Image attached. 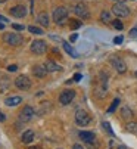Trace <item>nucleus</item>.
Returning <instances> with one entry per match:
<instances>
[{"label": "nucleus", "instance_id": "obj_8", "mask_svg": "<svg viewBox=\"0 0 137 149\" xmlns=\"http://www.w3.org/2000/svg\"><path fill=\"white\" fill-rule=\"evenodd\" d=\"M75 97V92L71 89H68V90H63L61 95H59V102H61V105H70L71 102H72V99Z\"/></svg>", "mask_w": 137, "mask_h": 149}, {"label": "nucleus", "instance_id": "obj_19", "mask_svg": "<svg viewBox=\"0 0 137 149\" xmlns=\"http://www.w3.org/2000/svg\"><path fill=\"white\" fill-rule=\"evenodd\" d=\"M100 21L103 24H112V16H111V12L109 10H103L102 13H100Z\"/></svg>", "mask_w": 137, "mask_h": 149}, {"label": "nucleus", "instance_id": "obj_24", "mask_svg": "<svg viewBox=\"0 0 137 149\" xmlns=\"http://www.w3.org/2000/svg\"><path fill=\"white\" fill-rule=\"evenodd\" d=\"M28 31H30V33H33V34H37V36L43 34V30H41V28H38V27H34V25L28 27Z\"/></svg>", "mask_w": 137, "mask_h": 149}, {"label": "nucleus", "instance_id": "obj_37", "mask_svg": "<svg viewBox=\"0 0 137 149\" xmlns=\"http://www.w3.org/2000/svg\"><path fill=\"white\" fill-rule=\"evenodd\" d=\"M0 21H3V22H5V21H8V19H6L5 16H2V15H0Z\"/></svg>", "mask_w": 137, "mask_h": 149}, {"label": "nucleus", "instance_id": "obj_15", "mask_svg": "<svg viewBox=\"0 0 137 149\" xmlns=\"http://www.w3.org/2000/svg\"><path fill=\"white\" fill-rule=\"evenodd\" d=\"M80 139L83 140V142H86V143H88V142H93V140H96V136H95V133H91V132H80Z\"/></svg>", "mask_w": 137, "mask_h": 149}, {"label": "nucleus", "instance_id": "obj_39", "mask_svg": "<svg viewBox=\"0 0 137 149\" xmlns=\"http://www.w3.org/2000/svg\"><path fill=\"white\" fill-rule=\"evenodd\" d=\"M30 149H41V148H40V146H31Z\"/></svg>", "mask_w": 137, "mask_h": 149}, {"label": "nucleus", "instance_id": "obj_30", "mask_svg": "<svg viewBox=\"0 0 137 149\" xmlns=\"http://www.w3.org/2000/svg\"><path fill=\"white\" fill-rule=\"evenodd\" d=\"M130 37H131V38H136V37H137V28H133V30L130 31Z\"/></svg>", "mask_w": 137, "mask_h": 149}, {"label": "nucleus", "instance_id": "obj_12", "mask_svg": "<svg viewBox=\"0 0 137 149\" xmlns=\"http://www.w3.org/2000/svg\"><path fill=\"white\" fill-rule=\"evenodd\" d=\"M37 22L41 25V27H49L50 24V21H49V15L46 13V12H41L37 15Z\"/></svg>", "mask_w": 137, "mask_h": 149}, {"label": "nucleus", "instance_id": "obj_41", "mask_svg": "<svg viewBox=\"0 0 137 149\" xmlns=\"http://www.w3.org/2000/svg\"><path fill=\"white\" fill-rule=\"evenodd\" d=\"M120 149H125V148H124V146H120Z\"/></svg>", "mask_w": 137, "mask_h": 149}, {"label": "nucleus", "instance_id": "obj_11", "mask_svg": "<svg viewBox=\"0 0 137 149\" xmlns=\"http://www.w3.org/2000/svg\"><path fill=\"white\" fill-rule=\"evenodd\" d=\"M10 15L15 16V18H24L27 15V8L25 6H22V5H18V6H13L9 9Z\"/></svg>", "mask_w": 137, "mask_h": 149}, {"label": "nucleus", "instance_id": "obj_23", "mask_svg": "<svg viewBox=\"0 0 137 149\" xmlns=\"http://www.w3.org/2000/svg\"><path fill=\"white\" fill-rule=\"evenodd\" d=\"M120 105V99H113V102H112V105L108 108V114H112L113 111L117 109V106Z\"/></svg>", "mask_w": 137, "mask_h": 149}, {"label": "nucleus", "instance_id": "obj_40", "mask_svg": "<svg viewBox=\"0 0 137 149\" xmlns=\"http://www.w3.org/2000/svg\"><path fill=\"white\" fill-rule=\"evenodd\" d=\"M5 2H8V0H0V3H5Z\"/></svg>", "mask_w": 137, "mask_h": 149}, {"label": "nucleus", "instance_id": "obj_9", "mask_svg": "<svg viewBox=\"0 0 137 149\" xmlns=\"http://www.w3.org/2000/svg\"><path fill=\"white\" fill-rule=\"evenodd\" d=\"M74 13H75L77 16L83 18V19H88V18H90V10L87 9V6H86L84 3L75 5V6H74Z\"/></svg>", "mask_w": 137, "mask_h": 149}, {"label": "nucleus", "instance_id": "obj_25", "mask_svg": "<svg viewBox=\"0 0 137 149\" xmlns=\"http://www.w3.org/2000/svg\"><path fill=\"white\" fill-rule=\"evenodd\" d=\"M112 25H113V28H117V30H122L124 28V24L121 22L120 19H113L112 21Z\"/></svg>", "mask_w": 137, "mask_h": 149}, {"label": "nucleus", "instance_id": "obj_31", "mask_svg": "<svg viewBox=\"0 0 137 149\" xmlns=\"http://www.w3.org/2000/svg\"><path fill=\"white\" fill-rule=\"evenodd\" d=\"M16 70H18L16 65H9V67H8V71H9V72H15Z\"/></svg>", "mask_w": 137, "mask_h": 149}, {"label": "nucleus", "instance_id": "obj_16", "mask_svg": "<svg viewBox=\"0 0 137 149\" xmlns=\"http://www.w3.org/2000/svg\"><path fill=\"white\" fill-rule=\"evenodd\" d=\"M21 102H22V97H21V96H10V97H8V99L5 100V103H6L8 106H18Z\"/></svg>", "mask_w": 137, "mask_h": 149}, {"label": "nucleus", "instance_id": "obj_33", "mask_svg": "<svg viewBox=\"0 0 137 149\" xmlns=\"http://www.w3.org/2000/svg\"><path fill=\"white\" fill-rule=\"evenodd\" d=\"M72 80H74V81H80V80H81V74H75Z\"/></svg>", "mask_w": 137, "mask_h": 149}, {"label": "nucleus", "instance_id": "obj_38", "mask_svg": "<svg viewBox=\"0 0 137 149\" xmlns=\"http://www.w3.org/2000/svg\"><path fill=\"white\" fill-rule=\"evenodd\" d=\"M3 28H5V24H3V22H0V30H3Z\"/></svg>", "mask_w": 137, "mask_h": 149}, {"label": "nucleus", "instance_id": "obj_42", "mask_svg": "<svg viewBox=\"0 0 137 149\" xmlns=\"http://www.w3.org/2000/svg\"><path fill=\"white\" fill-rule=\"evenodd\" d=\"M134 75H136V77H137V71H136V74H134Z\"/></svg>", "mask_w": 137, "mask_h": 149}, {"label": "nucleus", "instance_id": "obj_3", "mask_svg": "<svg viewBox=\"0 0 137 149\" xmlns=\"http://www.w3.org/2000/svg\"><path fill=\"white\" fill-rule=\"evenodd\" d=\"M112 13L117 15L118 18H125L130 15V8L124 3H115L112 6Z\"/></svg>", "mask_w": 137, "mask_h": 149}, {"label": "nucleus", "instance_id": "obj_20", "mask_svg": "<svg viewBox=\"0 0 137 149\" xmlns=\"http://www.w3.org/2000/svg\"><path fill=\"white\" fill-rule=\"evenodd\" d=\"M62 45H63V49L66 50V53L68 55H71L72 58H77L78 55H77V52L72 49V46H70V43H66V41H62Z\"/></svg>", "mask_w": 137, "mask_h": 149}, {"label": "nucleus", "instance_id": "obj_7", "mask_svg": "<svg viewBox=\"0 0 137 149\" xmlns=\"http://www.w3.org/2000/svg\"><path fill=\"white\" fill-rule=\"evenodd\" d=\"M15 86L19 89V90H28L31 87V80L27 77V75H19L16 80H15Z\"/></svg>", "mask_w": 137, "mask_h": 149}, {"label": "nucleus", "instance_id": "obj_28", "mask_svg": "<svg viewBox=\"0 0 137 149\" xmlns=\"http://www.w3.org/2000/svg\"><path fill=\"white\" fill-rule=\"evenodd\" d=\"M12 28L15 30V31H24V25H19V24H12Z\"/></svg>", "mask_w": 137, "mask_h": 149}, {"label": "nucleus", "instance_id": "obj_34", "mask_svg": "<svg viewBox=\"0 0 137 149\" xmlns=\"http://www.w3.org/2000/svg\"><path fill=\"white\" fill-rule=\"evenodd\" d=\"M5 120H6L5 114H3V112H0V121H5Z\"/></svg>", "mask_w": 137, "mask_h": 149}, {"label": "nucleus", "instance_id": "obj_35", "mask_svg": "<svg viewBox=\"0 0 137 149\" xmlns=\"http://www.w3.org/2000/svg\"><path fill=\"white\" fill-rule=\"evenodd\" d=\"M77 38H78V36H77V34H72V36H71V41H75Z\"/></svg>", "mask_w": 137, "mask_h": 149}, {"label": "nucleus", "instance_id": "obj_13", "mask_svg": "<svg viewBox=\"0 0 137 149\" xmlns=\"http://www.w3.org/2000/svg\"><path fill=\"white\" fill-rule=\"evenodd\" d=\"M44 68L47 70V72H56V71H61V70H62L58 63H55V62L50 61V59L44 62Z\"/></svg>", "mask_w": 137, "mask_h": 149}, {"label": "nucleus", "instance_id": "obj_4", "mask_svg": "<svg viewBox=\"0 0 137 149\" xmlns=\"http://www.w3.org/2000/svg\"><path fill=\"white\" fill-rule=\"evenodd\" d=\"M90 121H91V117H90L86 111L78 109V111L75 112V123H77L78 125H81V127L88 125V124H90Z\"/></svg>", "mask_w": 137, "mask_h": 149}, {"label": "nucleus", "instance_id": "obj_5", "mask_svg": "<svg viewBox=\"0 0 137 149\" xmlns=\"http://www.w3.org/2000/svg\"><path fill=\"white\" fill-rule=\"evenodd\" d=\"M111 65L115 68V71L120 72V74H124V72L127 71L125 62H124L121 58H118V56H112V58H111Z\"/></svg>", "mask_w": 137, "mask_h": 149}, {"label": "nucleus", "instance_id": "obj_29", "mask_svg": "<svg viewBox=\"0 0 137 149\" xmlns=\"http://www.w3.org/2000/svg\"><path fill=\"white\" fill-rule=\"evenodd\" d=\"M122 40H124V37H122V36H118V37L113 38V43H115V45H121Z\"/></svg>", "mask_w": 137, "mask_h": 149}, {"label": "nucleus", "instance_id": "obj_26", "mask_svg": "<svg viewBox=\"0 0 137 149\" xmlns=\"http://www.w3.org/2000/svg\"><path fill=\"white\" fill-rule=\"evenodd\" d=\"M86 146H87V149H97V148H99V143H97L96 140H93V142L86 143Z\"/></svg>", "mask_w": 137, "mask_h": 149}, {"label": "nucleus", "instance_id": "obj_21", "mask_svg": "<svg viewBox=\"0 0 137 149\" xmlns=\"http://www.w3.org/2000/svg\"><path fill=\"white\" fill-rule=\"evenodd\" d=\"M81 25H83V22H81V21H78V19H71V21H70L71 30H78Z\"/></svg>", "mask_w": 137, "mask_h": 149}, {"label": "nucleus", "instance_id": "obj_6", "mask_svg": "<svg viewBox=\"0 0 137 149\" xmlns=\"http://www.w3.org/2000/svg\"><path fill=\"white\" fill-rule=\"evenodd\" d=\"M47 50V45H46V41L43 40H34L31 43V52L35 53V55H43L46 53Z\"/></svg>", "mask_w": 137, "mask_h": 149}, {"label": "nucleus", "instance_id": "obj_1", "mask_svg": "<svg viewBox=\"0 0 137 149\" xmlns=\"http://www.w3.org/2000/svg\"><path fill=\"white\" fill-rule=\"evenodd\" d=\"M3 41L9 46H21L24 43V36H21L18 33H5Z\"/></svg>", "mask_w": 137, "mask_h": 149}, {"label": "nucleus", "instance_id": "obj_22", "mask_svg": "<svg viewBox=\"0 0 137 149\" xmlns=\"http://www.w3.org/2000/svg\"><path fill=\"white\" fill-rule=\"evenodd\" d=\"M127 132L133 133V134H137V123H128L127 124Z\"/></svg>", "mask_w": 137, "mask_h": 149}, {"label": "nucleus", "instance_id": "obj_10", "mask_svg": "<svg viewBox=\"0 0 137 149\" xmlns=\"http://www.w3.org/2000/svg\"><path fill=\"white\" fill-rule=\"evenodd\" d=\"M34 115H35L34 108H33V106H30V105H27V106H24V109L21 111L19 120H21V121H24V123H27V121H30Z\"/></svg>", "mask_w": 137, "mask_h": 149}, {"label": "nucleus", "instance_id": "obj_17", "mask_svg": "<svg viewBox=\"0 0 137 149\" xmlns=\"http://www.w3.org/2000/svg\"><path fill=\"white\" fill-rule=\"evenodd\" d=\"M33 139H34V132H33V130H27V132H24V133H22V137H21L22 143H31Z\"/></svg>", "mask_w": 137, "mask_h": 149}, {"label": "nucleus", "instance_id": "obj_14", "mask_svg": "<svg viewBox=\"0 0 137 149\" xmlns=\"http://www.w3.org/2000/svg\"><path fill=\"white\" fill-rule=\"evenodd\" d=\"M33 74L37 78H43V77H46V74H47V70L44 68V65L43 67L41 65H35V67H33Z\"/></svg>", "mask_w": 137, "mask_h": 149}, {"label": "nucleus", "instance_id": "obj_32", "mask_svg": "<svg viewBox=\"0 0 137 149\" xmlns=\"http://www.w3.org/2000/svg\"><path fill=\"white\" fill-rule=\"evenodd\" d=\"M72 149H86L83 145H80V143H75L74 146H72Z\"/></svg>", "mask_w": 137, "mask_h": 149}, {"label": "nucleus", "instance_id": "obj_36", "mask_svg": "<svg viewBox=\"0 0 137 149\" xmlns=\"http://www.w3.org/2000/svg\"><path fill=\"white\" fill-rule=\"evenodd\" d=\"M113 2H115V3H124L125 0H113Z\"/></svg>", "mask_w": 137, "mask_h": 149}, {"label": "nucleus", "instance_id": "obj_18", "mask_svg": "<svg viewBox=\"0 0 137 149\" xmlns=\"http://www.w3.org/2000/svg\"><path fill=\"white\" fill-rule=\"evenodd\" d=\"M134 115H133V111L128 108V106H122L121 108V118L122 120H131Z\"/></svg>", "mask_w": 137, "mask_h": 149}, {"label": "nucleus", "instance_id": "obj_27", "mask_svg": "<svg viewBox=\"0 0 137 149\" xmlns=\"http://www.w3.org/2000/svg\"><path fill=\"white\" fill-rule=\"evenodd\" d=\"M102 125H103V129H105V130H106V132H108L111 136H113V133H112V129H111V124H109V123H106V121H105V123H102Z\"/></svg>", "mask_w": 137, "mask_h": 149}, {"label": "nucleus", "instance_id": "obj_2", "mask_svg": "<svg viewBox=\"0 0 137 149\" xmlns=\"http://www.w3.org/2000/svg\"><path fill=\"white\" fill-rule=\"evenodd\" d=\"M53 21L58 25H63L68 21V9L65 6H59L53 10Z\"/></svg>", "mask_w": 137, "mask_h": 149}]
</instances>
